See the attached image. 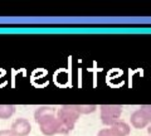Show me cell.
I'll return each mask as SVG.
<instances>
[{
  "instance_id": "9",
  "label": "cell",
  "mask_w": 151,
  "mask_h": 136,
  "mask_svg": "<svg viewBox=\"0 0 151 136\" xmlns=\"http://www.w3.org/2000/svg\"><path fill=\"white\" fill-rule=\"evenodd\" d=\"M74 110L78 112L79 115H83V114H92V112L96 111L97 106L96 105H73Z\"/></svg>"
},
{
  "instance_id": "12",
  "label": "cell",
  "mask_w": 151,
  "mask_h": 136,
  "mask_svg": "<svg viewBox=\"0 0 151 136\" xmlns=\"http://www.w3.org/2000/svg\"><path fill=\"white\" fill-rule=\"evenodd\" d=\"M0 136H15L12 130L5 129V130H0Z\"/></svg>"
},
{
  "instance_id": "8",
  "label": "cell",
  "mask_w": 151,
  "mask_h": 136,
  "mask_svg": "<svg viewBox=\"0 0 151 136\" xmlns=\"http://www.w3.org/2000/svg\"><path fill=\"white\" fill-rule=\"evenodd\" d=\"M15 112V106L14 105H0V119L6 120L10 119Z\"/></svg>"
},
{
  "instance_id": "2",
  "label": "cell",
  "mask_w": 151,
  "mask_h": 136,
  "mask_svg": "<svg viewBox=\"0 0 151 136\" xmlns=\"http://www.w3.org/2000/svg\"><path fill=\"white\" fill-rule=\"evenodd\" d=\"M122 114V106L120 105H103L101 106V121L103 125L112 126L120 121Z\"/></svg>"
},
{
  "instance_id": "7",
  "label": "cell",
  "mask_w": 151,
  "mask_h": 136,
  "mask_svg": "<svg viewBox=\"0 0 151 136\" xmlns=\"http://www.w3.org/2000/svg\"><path fill=\"white\" fill-rule=\"evenodd\" d=\"M53 114H54V110H53L52 106H40V107H38V109L35 110V112H34V119H35L37 124H38V122H40L43 119H45L47 116L53 115Z\"/></svg>"
},
{
  "instance_id": "5",
  "label": "cell",
  "mask_w": 151,
  "mask_h": 136,
  "mask_svg": "<svg viewBox=\"0 0 151 136\" xmlns=\"http://www.w3.org/2000/svg\"><path fill=\"white\" fill-rule=\"evenodd\" d=\"M130 121H131V125L134 126L135 129H144L151 122V121L147 119V116H146L140 109L132 112Z\"/></svg>"
},
{
  "instance_id": "11",
  "label": "cell",
  "mask_w": 151,
  "mask_h": 136,
  "mask_svg": "<svg viewBox=\"0 0 151 136\" xmlns=\"http://www.w3.org/2000/svg\"><path fill=\"white\" fill-rule=\"evenodd\" d=\"M97 136H115V134L111 131V129H102L98 131Z\"/></svg>"
},
{
  "instance_id": "10",
  "label": "cell",
  "mask_w": 151,
  "mask_h": 136,
  "mask_svg": "<svg viewBox=\"0 0 151 136\" xmlns=\"http://www.w3.org/2000/svg\"><path fill=\"white\" fill-rule=\"evenodd\" d=\"M140 110L147 116V119L151 121V105H142L140 106Z\"/></svg>"
},
{
  "instance_id": "6",
  "label": "cell",
  "mask_w": 151,
  "mask_h": 136,
  "mask_svg": "<svg viewBox=\"0 0 151 136\" xmlns=\"http://www.w3.org/2000/svg\"><path fill=\"white\" fill-rule=\"evenodd\" d=\"M111 131L115 134V136H127L130 134L131 127L125 121H117L116 124L111 126Z\"/></svg>"
},
{
  "instance_id": "3",
  "label": "cell",
  "mask_w": 151,
  "mask_h": 136,
  "mask_svg": "<svg viewBox=\"0 0 151 136\" xmlns=\"http://www.w3.org/2000/svg\"><path fill=\"white\" fill-rule=\"evenodd\" d=\"M38 125H39L40 132L45 136H53L55 134H60L59 121L54 114L47 116L45 119H43L40 121V122H38Z\"/></svg>"
},
{
  "instance_id": "1",
  "label": "cell",
  "mask_w": 151,
  "mask_h": 136,
  "mask_svg": "<svg viewBox=\"0 0 151 136\" xmlns=\"http://www.w3.org/2000/svg\"><path fill=\"white\" fill-rule=\"evenodd\" d=\"M79 115L74 110L73 105H64L57 111V119L60 125V134H68L74 129L76 122L79 119Z\"/></svg>"
},
{
  "instance_id": "4",
  "label": "cell",
  "mask_w": 151,
  "mask_h": 136,
  "mask_svg": "<svg viewBox=\"0 0 151 136\" xmlns=\"http://www.w3.org/2000/svg\"><path fill=\"white\" fill-rule=\"evenodd\" d=\"M15 136H28L32 131V125L27 119H17L10 129Z\"/></svg>"
},
{
  "instance_id": "13",
  "label": "cell",
  "mask_w": 151,
  "mask_h": 136,
  "mask_svg": "<svg viewBox=\"0 0 151 136\" xmlns=\"http://www.w3.org/2000/svg\"><path fill=\"white\" fill-rule=\"evenodd\" d=\"M147 132H149V134L151 135V125H150V126H149V127H147Z\"/></svg>"
}]
</instances>
